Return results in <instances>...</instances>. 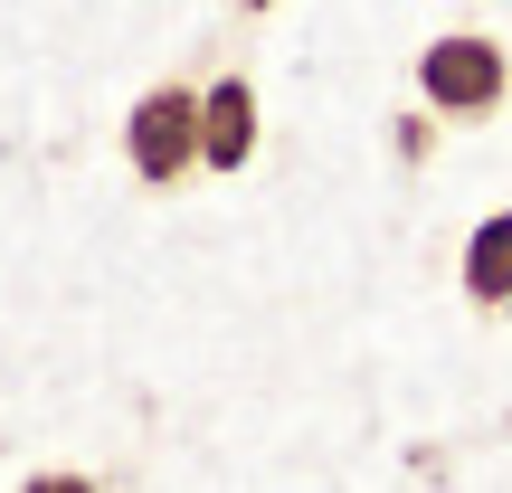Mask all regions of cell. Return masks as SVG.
Instances as JSON below:
<instances>
[{
    "mask_svg": "<svg viewBox=\"0 0 512 493\" xmlns=\"http://www.w3.org/2000/svg\"><path fill=\"white\" fill-rule=\"evenodd\" d=\"M124 162L143 190H181L190 171H209V143H200V76H152L124 114Z\"/></svg>",
    "mask_w": 512,
    "mask_h": 493,
    "instance_id": "1",
    "label": "cell"
},
{
    "mask_svg": "<svg viewBox=\"0 0 512 493\" xmlns=\"http://www.w3.org/2000/svg\"><path fill=\"white\" fill-rule=\"evenodd\" d=\"M418 105H437L456 133L494 124V114L512 105V57H503V38H484V29L427 38V48H418Z\"/></svg>",
    "mask_w": 512,
    "mask_h": 493,
    "instance_id": "2",
    "label": "cell"
},
{
    "mask_svg": "<svg viewBox=\"0 0 512 493\" xmlns=\"http://www.w3.org/2000/svg\"><path fill=\"white\" fill-rule=\"evenodd\" d=\"M256 133H266L256 86H247L238 67L209 76V86H200V143H209V171H247V162H256Z\"/></svg>",
    "mask_w": 512,
    "mask_h": 493,
    "instance_id": "3",
    "label": "cell"
},
{
    "mask_svg": "<svg viewBox=\"0 0 512 493\" xmlns=\"http://www.w3.org/2000/svg\"><path fill=\"white\" fill-rule=\"evenodd\" d=\"M465 304L475 313H503L512 304V209H494V219L475 228V238H465Z\"/></svg>",
    "mask_w": 512,
    "mask_h": 493,
    "instance_id": "4",
    "label": "cell"
},
{
    "mask_svg": "<svg viewBox=\"0 0 512 493\" xmlns=\"http://www.w3.org/2000/svg\"><path fill=\"white\" fill-rule=\"evenodd\" d=\"M437 124H446L437 105H418V114H399V124H389V143H399V162H437Z\"/></svg>",
    "mask_w": 512,
    "mask_h": 493,
    "instance_id": "5",
    "label": "cell"
},
{
    "mask_svg": "<svg viewBox=\"0 0 512 493\" xmlns=\"http://www.w3.org/2000/svg\"><path fill=\"white\" fill-rule=\"evenodd\" d=\"M19 493H105V475H86V465H38Z\"/></svg>",
    "mask_w": 512,
    "mask_h": 493,
    "instance_id": "6",
    "label": "cell"
},
{
    "mask_svg": "<svg viewBox=\"0 0 512 493\" xmlns=\"http://www.w3.org/2000/svg\"><path fill=\"white\" fill-rule=\"evenodd\" d=\"M228 10H247V19H266V10H285V0H228Z\"/></svg>",
    "mask_w": 512,
    "mask_h": 493,
    "instance_id": "7",
    "label": "cell"
},
{
    "mask_svg": "<svg viewBox=\"0 0 512 493\" xmlns=\"http://www.w3.org/2000/svg\"><path fill=\"white\" fill-rule=\"evenodd\" d=\"M503 323H512V304H503Z\"/></svg>",
    "mask_w": 512,
    "mask_h": 493,
    "instance_id": "8",
    "label": "cell"
}]
</instances>
